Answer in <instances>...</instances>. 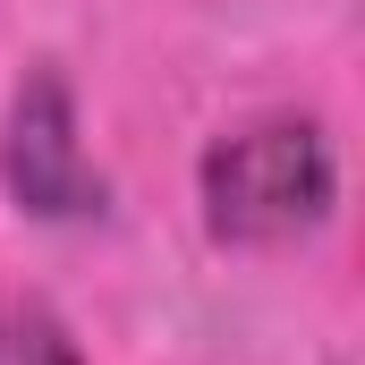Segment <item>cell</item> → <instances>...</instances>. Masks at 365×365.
<instances>
[{
  "label": "cell",
  "mask_w": 365,
  "mask_h": 365,
  "mask_svg": "<svg viewBox=\"0 0 365 365\" xmlns=\"http://www.w3.org/2000/svg\"><path fill=\"white\" fill-rule=\"evenodd\" d=\"M204 230L221 247H289L331 221L340 162L314 119H247L204 153Z\"/></svg>",
  "instance_id": "1"
},
{
  "label": "cell",
  "mask_w": 365,
  "mask_h": 365,
  "mask_svg": "<svg viewBox=\"0 0 365 365\" xmlns=\"http://www.w3.org/2000/svg\"><path fill=\"white\" fill-rule=\"evenodd\" d=\"M0 170H9V195L34 221H102L110 212V179L77 145V93H68L60 68H34L17 86L9 128H0Z\"/></svg>",
  "instance_id": "2"
},
{
  "label": "cell",
  "mask_w": 365,
  "mask_h": 365,
  "mask_svg": "<svg viewBox=\"0 0 365 365\" xmlns=\"http://www.w3.org/2000/svg\"><path fill=\"white\" fill-rule=\"evenodd\" d=\"M0 365H86L68 323L34 297H0Z\"/></svg>",
  "instance_id": "3"
}]
</instances>
